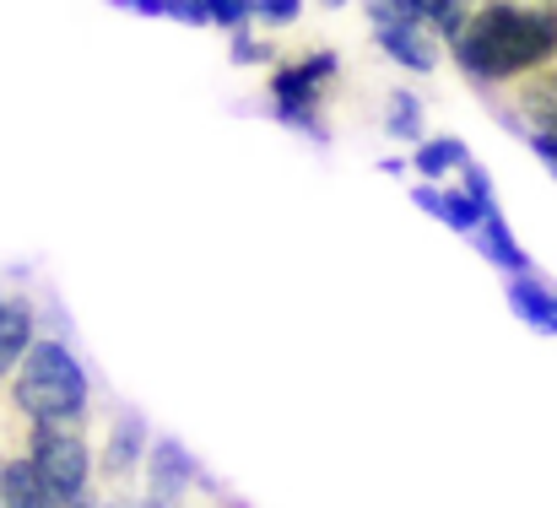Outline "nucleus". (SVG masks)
<instances>
[{"mask_svg": "<svg viewBox=\"0 0 557 508\" xmlns=\"http://www.w3.org/2000/svg\"><path fill=\"white\" fill-rule=\"evenodd\" d=\"M449 49H455L460 71L482 87L525 82L557 60V5H547V0H482L471 11L460 44H449Z\"/></svg>", "mask_w": 557, "mask_h": 508, "instance_id": "1", "label": "nucleus"}, {"mask_svg": "<svg viewBox=\"0 0 557 508\" xmlns=\"http://www.w3.org/2000/svg\"><path fill=\"white\" fill-rule=\"evenodd\" d=\"M11 406L27 428L33 422H60V417H87L92 379L60 336H38V346L27 351V362L11 379Z\"/></svg>", "mask_w": 557, "mask_h": 508, "instance_id": "2", "label": "nucleus"}, {"mask_svg": "<svg viewBox=\"0 0 557 508\" xmlns=\"http://www.w3.org/2000/svg\"><path fill=\"white\" fill-rule=\"evenodd\" d=\"M44 487L54 493L60 508H76L92 493V444H87V417H60V422H33L27 449H22Z\"/></svg>", "mask_w": 557, "mask_h": 508, "instance_id": "3", "label": "nucleus"}, {"mask_svg": "<svg viewBox=\"0 0 557 508\" xmlns=\"http://www.w3.org/2000/svg\"><path fill=\"white\" fill-rule=\"evenodd\" d=\"M265 92H271V120H282L287 131H304V136H314V141H331V131H325V120H320V114H325V109H320V92H325V87H314L298 60L271 65Z\"/></svg>", "mask_w": 557, "mask_h": 508, "instance_id": "4", "label": "nucleus"}, {"mask_svg": "<svg viewBox=\"0 0 557 508\" xmlns=\"http://www.w3.org/2000/svg\"><path fill=\"white\" fill-rule=\"evenodd\" d=\"M152 428H147V417H136V411H120L114 422H109V433H103V444H98V482H109V487H125L131 476H141L147 471V455H152Z\"/></svg>", "mask_w": 557, "mask_h": 508, "instance_id": "5", "label": "nucleus"}, {"mask_svg": "<svg viewBox=\"0 0 557 508\" xmlns=\"http://www.w3.org/2000/svg\"><path fill=\"white\" fill-rule=\"evenodd\" d=\"M147 493L158 498V504L169 508H185L189 493L195 487H206V476H200V466H195V455H189L180 438H158L152 444V455H147Z\"/></svg>", "mask_w": 557, "mask_h": 508, "instance_id": "6", "label": "nucleus"}, {"mask_svg": "<svg viewBox=\"0 0 557 508\" xmlns=\"http://www.w3.org/2000/svg\"><path fill=\"white\" fill-rule=\"evenodd\" d=\"M411 200H417V211H428L433 222H444V227H455V233H471V238L482 233V216H487V211L466 195V184H428V178H422V184L411 189Z\"/></svg>", "mask_w": 557, "mask_h": 508, "instance_id": "7", "label": "nucleus"}, {"mask_svg": "<svg viewBox=\"0 0 557 508\" xmlns=\"http://www.w3.org/2000/svg\"><path fill=\"white\" fill-rule=\"evenodd\" d=\"M38 346V314L27 298H5L0 303V384L16 379V368L27 362V351Z\"/></svg>", "mask_w": 557, "mask_h": 508, "instance_id": "8", "label": "nucleus"}, {"mask_svg": "<svg viewBox=\"0 0 557 508\" xmlns=\"http://www.w3.org/2000/svg\"><path fill=\"white\" fill-rule=\"evenodd\" d=\"M476 255L487 260V265H498L504 276H531V255L520 249V238L509 233V222H504V211L493 206L487 216H482V233H476Z\"/></svg>", "mask_w": 557, "mask_h": 508, "instance_id": "9", "label": "nucleus"}, {"mask_svg": "<svg viewBox=\"0 0 557 508\" xmlns=\"http://www.w3.org/2000/svg\"><path fill=\"white\" fill-rule=\"evenodd\" d=\"M504 298H509V314H515L520 325H531V331H547V336H553L557 293L547 287V282H536V271H531V276H509Z\"/></svg>", "mask_w": 557, "mask_h": 508, "instance_id": "10", "label": "nucleus"}, {"mask_svg": "<svg viewBox=\"0 0 557 508\" xmlns=\"http://www.w3.org/2000/svg\"><path fill=\"white\" fill-rule=\"evenodd\" d=\"M0 498H5V508H60L27 455H5L0 460Z\"/></svg>", "mask_w": 557, "mask_h": 508, "instance_id": "11", "label": "nucleus"}, {"mask_svg": "<svg viewBox=\"0 0 557 508\" xmlns=\"http://www.w3.org/2000/svg\"><path fill=\"white\" fill-rule=\"evenodd\" d=\"M373 44L400 65V71H417V76H428L433 65H438V49L428 44V27H373Z\"/></svg>", "mask_w": 557, "mask_h": 508, "instance_id": "12", "label": "nucleus"}, {"mask_svg": "<svg viewBox=\"0 0 557 508\" xmlns=\"http://www.w3.org/2000/svg\"><path fill=\"white\" fill-rule=\"evenodd\" d=\"M411 169L422 173L428 184H444V173L449 169H471V152H466V141H460V136H428V141L417 147Z\"/></svg>", "mask_w": 557, "mask_h": 508, "instance_id": "13", "label": "nucleus"}, {"mask_svg": "<svg viewBox=\"0 0 557 508\" xmlns=\"http://www.w3.org/2000/svg\"><path fill=\"white\" fill-rule=\"evenodd\" d=\"M384 131L395 136V141H406V147H422L428 141V120H422V103L411 98V92H389V103H384Z\"/></svg>", "mask_w": 557, "mask_h": 508, "instance_id": "14", "label": "nucleus"}, {"mask_svg": "<svg viewBox=\"0 0 557 508\" xmlns=\"http://www.w3.org/2000/svg\"><path fill=\"white\" fill-rule=\"evenodd\" d=\"M422 22H428V33H438L444 44H460V33H466L471 11H466V0H428Z\"/></svg>", "mask_w": 557, "mask_h": 508, "instance_id": "15", "label": "nucleus"}, {"mask_svg": "<svg viewBox=\"0 0 557 508\" xmlns=\"http://www.w3.org/2000/svg\"><path fill=\"white\" fill-rule=\"evenodd\" d=\"M298 65H304V76H309L314 87H331V82L342 76V54H336V49H309Z\"/></svg>", "mask_w": 557, "mask_h": 508, "instance_id": "16", "label": "nucleus"}, {"mask_svg": "<svg viewBox=\"0 0 557 508\" xmlns=\"http://www.w3.org/2000/svg\"><path fill=\"white\" fill-rule=\"evenodd\" d=\"M206 5H211V22L227 33H244L255 22V0H206Z\"/></svg>", "mask_w": 557, "mask_h": 508, "instance_id": "17", "label": "nucleus"}, {"mask_svg": "<svg viewBox=\"0 0 557 508\" xmlns=\"http://www.w3.org/2000/svg\"><path fill=\"white\" fill-rule=\"evenodd\" d=\"M304 16V0H255V22H271V27H293Z\"/></svg>", "mask_w": 557, "mask_h": 508, "instance_id": "18", "label": "nucleus"}, {"mask_svg": "<svg viewBox=\"0 0 557 508\" xmlns=\"http://www.w3.org/2000/svg\"><path fill=\"white\" fill-rule=\"evenodd\" d=\"M460 178H466V195H471L482 211H493V206H498V195H493V178H487V169H482V163L460 169Z\"/></svg>", "mask_w": 557, "mask_h": 508, "instance_id": "19", "label": "nucleus"}, {"mask_svg": "<svg viewBox=\"0 0 557 508\" xmlns=\"http://www.w3.org/2000/svg\"><path fill=\"white\" fill-rule=\"evenodd\" d=\"M227 38H233V60H238V65H271V49L255 44L249 27H244V33H227Z\"/></svg>", "mask_w": 557, "mask_h": 508, "instance_id": "20", "label": "nucleus"}, {"mask_svg": "<svg viewBox=\"0 0 557 508\" xmlns=\"http://www.w3.org/2000/svg\"><path fill=\"white\" fill-rule=\"evenodd\" d=\"M174 22H195V27H216L206 0H174Z\"/></svg>", "mask_w": 557, "mask_h": 508, "instance_id": "21", "label": "nucleus"}, {"mask_svg": "<svg viewBox=\"0 0 557 508\" xmlns=\"http://www.w3.org/2000/svg\"><path fill=\"white\" fill-rule=\"evenodd\" d=\"M120 11H141V16H169L174 22V0H109Z\"/></svg>", "mask_w": 557, "mask_h": 508, "instance_id": "22", "label": "nucleus"}, {"mask_svg": "<svg viewBox=\"0 0 557 508\" xmlns=\"http://www.w3.org/2000/svg\"><path fill=\"white\" fill-rule=\"evenodd\" d=\"M531 152L553 169V178H557V136H547V131H531Z\"/></svg>", "mask_w": 557, "mask_h": 508, "instance_id": "23", "label": "nucleus"}, {"mask_svg": "<svg viewBox=\"0 0 557 508\" xmlns=\"http://www.w3.org/2000/svg\"><path fill=\"white\" fill-rule=\"evenodd\" d=\"M114 508H169V504H158L152 493H114Z\"/></svg>", "mask_w": 557, "mask_h": 508, "instance_id": "24", "label": "nucleus"}, {"mask_svg": "<svg viewBox=\"0 0 557 508\" xmlns=\"http://www.w3.org/2000/svg\"><path fill=\"white\" fill-rule=\"evenodd\" d=\"M395 5H400V11H406V16L417 22V27H428V22H422V11H428V0H395Z\"/></svg>", "mask_w": 557, "mask_h": 508, "instance_id": "25", "label": "nucleus"}, {"mask_svg": "<svg viewBox=\"0 0 557 508\" xmlns=\"http://www.w3.org/2000/svg\"><path fill=\"white\" fill-rule=\"evenodd\" d=\"M411 169V158H384V163H379V173H406Z\"/></svg>", "mask_w": 557, "mask_h": 508, "instance_id": "26", "label": "nucleus"}, {"mask_svg": "<svg viewBox=\"0 0 557 508\" xmlns=\"http://www.w3.org/2000/svg\"><path fill=\"white\" fill-rule=\"evenodd\" d=\"M325 5H347V0H325Z\"/></svg>", "mask_w": 557, "mask_h": 508, "instance_id": "27", "label": "nucleus"}, {"mask_svg": "<svg viewBox=\"0 0 557 508\" xmlns=\"http://www.w3.org/2000/svg\"><path fill=\"white\" fill-rule=\"evenodd\" d=\"M0 508H5V498H0Z\"/></svg>", "mask_w": 557, "mask_h": 508, "instance_id": "28", "label": "nucleus"}, {"mask_svg": "<svg viewBox=\"0 0 557 508\" xmlns=\"http://www.w3.org/2000/svg\"><path fill=\"white\" fill-rule=\"evenodd\" d=\"M553 336H557V325H553Z\"/></svg>", "mask_w": 557, "mask_h": 508, "instance_id": "29", "label": "nucleus"}, {"mask_svg": "<svg viewBox=\"0 0 557 508\" xmlns=\"http://www.w3.org/2000/svg\"><path fill=\"white\" fill-rule=\"evenodd\" d=\"M0 303H5V298H0Z\"/></svg>", "mask_w": 557, "mask_h": 508, "instance_id": "30", "label": "nucleus"}]
</instances>
